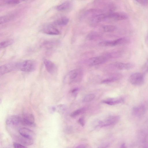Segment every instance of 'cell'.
Returning a JSON list of instances; mask_svg holds the SVG:
<instances>
[{
	"mask_svg": "<svg viewBox=\"0 0 148 148\" xmlns=\"http://www.w3.org/2000/svg\"><path fill=\"white\" fill-rule=\"evenodd\" d=\"M35 61L32 60H26L18 63V70L26 72H31L34 71L36 67Z\"/></svg>",
	"mask_w": 148,
	"mask_h": 148,
	"instance_id": "1",
	"label": "cell"
},
{
	"mask_svg": "<svg viewBox=\"0 0 148 148\" xmlns=\"http://www.w3.org/2000/svg\"><path fill=\"white\" fill-rule=\"evenodd\" d=\"M130 40L127 37L119 38L113 40L103 41L100 42L99 44L102 47H113L119 45L129 43Z\"/></svg>",
	"mask_w": 148,
	"mask_h": 148,
	"instance_id": "2",
	"label": "cell"
},
{
	"mask_svg": "<svg viewBox=\"0 0 148 148\" xmlns=\"http://www.w3.org/2000/svg\"><path fill=\"white\" fill-rule=\"evenodd\" d=\"M130 82L135 86H140L144 82V74L140 73H135L131 74L129 79Z\"/></svg>",
	"mask_w": 148,
	"mask_h": 148,
	"instance_id": "3",
	"label": "cell"
},
{
	"mask_svg": "<svg viewBox=\"0 0 148 148\" xmlns=\"http://www.w3.org/2000/svg\"><path fill=\"white\" fill-rule=\"evenodd\" d=\"M120 119L119 116H110L103 121H98L97 126L103 127L115 125L118 122Z\"/></svg>",
	"mask_w": 148,
	"mask_h": 148,
	"instance_id": "4",
	"label": "cell"
},
{
	"mask_svg": "<svg viewBox=\"0 0 148 148\" xmlns=\"http://www.w3.org/2000/svg\"><path fill=\"white\" fill-rule=\"evenodd\" d=\"M18 70V63H11L1 65L0 67V75Z\"/></svg>",
	"mask_w": 148,
	"mask_h": 148,
	"instance_id": "5",
	"label": "cell"
},
{
	"mask_svg": "<svg viewBox=\"0 0 148 148\" xmlns=\"http://www.w3.org/2000/svg\"><path fill=\"white\" fill-rule=\"evenodd\" d=\"M21 123L24 125L33 126L34 125V117L31 113H24L21 117Z\"/></svg>",
	"mask_w": 148,
	"mask_h": 148,
	"instance_id": "6",
	"label": "cell"
},
{
	"mask_svg": "<svg viewBox=\"0 0 148 148\" xmlns=\"http://www.w3.org/2000/svg\"><path fill=\"white\" fill-rule=\"evenodd\" d=\"M41 32L48 35H58L60 34L58 30L53 26L49 25H46L41 28Z\"/></svg>",
	"mask_w": 148,
	"mask_h": 148,
	"instance_id": "7",
	"label": "cell"
},
{
	"mask_svg": "<svg viewBox=\"0 0 148 148\" xmlns=\"http://www.w3.org/2000/svg\"><path fill=\"white\" fill-rule=\"evenodd\" d=\"M128 18L127 15L123 12H111L107 13V18H110L115 21L126 19Z\"/></svg>",
	"mask_w": 148,
	"mask_h": 148,
	"instance_id": "8",
	"label": "cell"
},
{
	"mask_svg": "<svg viewBox=\"0 0 148 148\" xmlns=\"http://www.w3.org/2000/svg\"><path fill=\"white\" fill-rule=\"evenodd\" d=\"M108 59L105 55L93 57L89 59V64L90 66H93L101 64L105 62Z\"/></svg>",
	"mask_w": 148,
	"mask_h": 148,
	"instance_id": "9",
	"label": "cell"
},
{
	"mask_svg": "<svg viewBox=\"0 0 148 148\" xmlns=\"http://www.w3.org/2000/svg\"><path fill=\"white\" fill-rule=\"evenodd\" d=\"M146 110L147 108L145 105L141 104L134 107L132 109V114L135 116L140 117L145 114Z\"/></svg>",
	"mask_w": 148,
	"mask_h": 148,
	"instance_id": "10",
	"label": "cell"
},
{
	"mask_svg": "<svg viewBox=\"0 0 148 148\" xmlns=\"http://www.w3.org/2000/svg\"><path fill=\"white\" fill-rule=\"evenodd\" d=\"M21 117L18 115H14L8 117L6 119L5 123L9 126H16L21 123Z\"/></svg>",
	"mask_w": 148,
	"mask_h": 148,
	"instance_id": "11",
	"label": "cell"
},
{
	"mask_svg": "<svg viewBox=\"0 0 148 148\" xmlns=\"http://www.w3.org/2000/svg\"><path fill=\"white\" fill-rule=\"evenodd\" d=\"M20 134L26 138L33 140L36 137L34 132L32 130L26 128H21L19 129Z\"/></svg>",
	"mask_w": 148,
	"mask_h": 148,
	"instance_id": "12",
	"label": "cell"
},
{
	"mask_svg": "<svg viewBox=\"0 0 148 148\" xmlns=\"http://www.w3.org/2000/svg\"><path fill=\"white\" fill-rule=\"evenodd\" d=\"M43 63L48 73L51 74H53L55 73L56 70V67L54 63L47 59L43 60Z\"/></svg>",
	"mask_w": 148,
	"mask_h": 148,
	"instance_id": "13",
	"label": "cell"
},
{
	"mask_svg": "<svg viewBox=\"0 0 148 148\" xmlns=\"http://www.w3.org/2000/svg\"><path fill=\"white\" fill-rule=\"evenodd\" d=\"M114 65L116 68L121 70H129L133 68L134 66V64L131 63L117 62L115 63Z\"/></svg>",
	"mask_w": 148,
	"mask_h": 148,
	"instance_id": "14",
	"label": "cell"
},
{
	"mask_svg": "<svg viewBox=\"0 0 148 148\" xmlns=\"http://www.w3.org/2000/svg\"><path fill=\"white\" fill-rule=\"evenodd\" d=\"M15 139L19 143L25 146H29L32 145L34 140L22 136H16Z\"/></svg>",
	"mask_w": 148,
	"mask_h": 148,
	"instance_id": "15",
	"label": "cell"
},
{
	"mask_svg": "<svg viewBox=\"0 0 148 148\" xmlns=\"http://www.w3.org/2000/svg\"><path fill=\"white\" fill-rule=\"evenodd\" d=\"M107 18V14L102 13L97 14L90 19V21L94 23H100Z\"/></svg>",
	"mask_w": 148,
	"mask_h": 148,
	"instance_id": "16",
	"label": "cell"
},
{
	"mask_svg": "<svg viewBox=\"0 0 148 148\" xmlns=\"http://www.w3.org/2000/svg\"><path fill=\"white\" fill-rule=\"evenodd\" d=\"M16 17V15L14 13H10L1 16L0 17V24H3L11 21Z\"/></svg>",
	"mask_w": 148,
	"mask_h": 148,
	"instance_id": "17",
	"label": "cell"
},
{
	"mask_svg": "<svg viewBox=\"0 0 148 148\" xmlns=\"http://www.w3.org/2000/svg\"><path fill=\"white\" fill-rule=\"evenodd\" d=\"M102 34L98 32L93 31L89 33L86 36V39L89 40H97L101 38Z\"/></svg>",
	"mask_w": 148,
	"mask_h": 148,
	"instance_id": "18",
	"label": "cell"
},
{
	"mask_svg": "<svg viewBox=\"0 0 148 148\" xmlns=\"http://www.w3.org/2000/svg\"><path fill=\"white\" fill-rule=\"evenodd\" d=\"M124 99L122 98H117L109 99L103 101L104 103L110 105H113L123 102Z\"/></svg>",
	"mask_w": 148,
	"mask_h": 148,
	"instance_id": "19",
	"label": "cell"
},
{
	"mask_svg": "<svg viewBox=\"0 0 148 148\" xmlns=\"http://www.w3.org/2000/svg\"><path fill=\"white\" fill-rule=\"evenodd\" d=\"M71 6L70 2L69 1H66L58 5L56 7V9L58 11H64L68 9Z\"/></svg>",
	"mask_w": 148,
	"mask_h": 148,
	"instance_id": "20",
	"label": "cell"
},
{
	"mask_svg": "<svg viewBox=\"0 0 148 148\" xmlns=\"http://www.w3.org/2000/svg\"><path fill=\"white\" fill-rule=\"evenodd\" d=\"M122 75L121 74L118 73L116 74L111 77L103 80L101 83L102 84H106L111 82L120 79Z\"/></svg>",
	"mask_w": 148,
	"mask_h": 148,
	"instance_id": "21",
	"label": "cell"
},
{
	"mask_svg": "<svg viewBox=\"0 0 148 148\" xmlns=\"http://www.w3.org/2000/svg\"><path fill=\"white\" fill-rule=\"evenodd\" d=\"M69 21V19L67 17L63 16L54 22V24L59 26H64L66 25Z\"/></svg>",
	"mask_w": 148,
	"mask_h": 148,
	"instance_id": "22",
	"label": "cell"
},
{
	"mask_svg": "<svg viewBox=\"0 0 148 148\" xmlns=\"http://www.w3.org/2000/svg\"><path fill=\"white\" fill-rule=\"evenodd\" d=\"M122 53L121 51H113L108 53L105 55L108 58H117L120 57L122 55Z\"/></svg>",
	"mask_w": 148,
	"mask_h": 148,
	"instance_id": "23",
	"label": "cell"
},
{
	"mask_svg": "<svg viewBox=\"0 0 148 148\" xmlns=\"http://www.w3.org/2000/svg\"><path fill=\"white\" fill-rule=\"evenodd\" d=\"M78 71V70H74L71 71L68 74L67 77H68L69 82H71L74 80L77 77Z\"/></svg>",
	"mask_w": 148,
	"mask_h": 148,
	"instance_id": "24",
	"label": "cell"
},
{
	"mask_svg": "<svg viewBox=\"0 0 148 148\" xmlns=\"http://www.w3.org/2000/svg\"><path fill=\"white\" fill-rule=\"evenodd\" d=\"M103 30L106 32H111L114 31L116 29V27L113 25H107L102 27Z\"/></svg>",
	"mask_w": 148,
	"mask_h": 148,
	"instance_id": "25",
	"label": "cell"
},
{
	"mask_svg": "<svg viewBox=\"0 0 148 148\" xmlns=\"http://www.w3.org/2000/svg\"><path fill=\"white\" fill-rule=\"evenodd\" d=\"M14 41L13 40L8 39L2 41L0 43V48H5L13 44Z\"/></svg>",
	"mask_w": 148,
	"mask_h": 148,
	"instance_id": "26",
	"label": "cell"
},
{
	"mask_svg": "<svg viewBox=\"0 0 148 148\" xmlns=\"http://www.w3.org/2000/svg\"><path fill=\"white\" fill-rule=\"evenodd\" d=\"M95 95L94 94H89L84 97L83 101L84 102H88L92 101L95 98Z\"/></svg>",
	"mask_w": 148,
	"mask_h": 148,
	"instance_id": "27",
	"label": "cell"
},
{
	"mask_svg": "<svg viewBox=\"0 0 148 148\" xmlns=\"http://www.w3.org/2000/svg\"><path fill=\"white\" fill-rule=\"evenodd\" d=\"M55 42L53 40L46 41L43 43V46L45 47L51 48L54 45Z\"/></svg>",
	"mask_w": 148,
	"mask_h": 148,
	"instance_id": "28",
	"label": "cell"
},
{
	"mask_svg": "<svg viewBox=\"0 0 148 148\" xmlns=\"http://www.w3.org/2000/svg\"><path fill=\"white\" fill-rule=\"evenodd\" d=\"M5 3L8 5H16L20 3V1L17 0H8L5 1Z\"/></svg>",
	"mask_w": 148,
	"mask_h": 148,
	"instance_id": "29",
	"label": "cell"
},
{
	"mask_svg": "<svg viewBox=\"0 0 148 148\" xmlns=\"http://www.w3.org/2000/svg\"><path fill=\"white\" fill-rule=\"evenodd\" d=\"M82 109H78L72 112L70 116L72 117H75L80 114L82 112Z\"/></svg>",
	"mask_w": 148,
	"mask_h": 148,
	"instance_id": "30",
	"label": "cell"
},
{
	"mask_svg": "<svg viewBox=\"0 0 148 148\" xmlns=\"http://www.w3.org/2000/svg\"><path fill=\"white\" fill-rule=\"evenodd\" d=\"M13 146L14 148H27L25 145L17 142H14Z\"/></svg>",
	"mask_w": 148,
	"mask_h": 148,
	"instance_id": "31",
	"label": "cell"
},
{
	"mask_svg": "<svg viewBox=\"0 0 148 148\" xmlns=\"http://www.w3.org/2000/svg\"><path fill=\"white\" fill-rule=\"evenodd\" d=\"M136 1L138 3L143 5H147L148 3V1L146 0H136Z\"/></svg>",
	"mask_w": 148,
	"mask_h": 148,
	"instance_id": "32",
	"label": "cell"
},
{
	"mask_svg": "<svg viewBox=\"0 0 148 148\" xmlns=\"http://www.w3.org/2000/svg\"><path fill=\"white\" fill-rule=\"evenodd\" d=\"M78 122L82 126H84V121L83 118L79 119L78 120Z\"/></svg>",
	"mask_w": 148,
	"mask_h": 148,
	"instance_id": "33",
	"label": "cell"
},
{
	"mask_svg": "<svg viewBox=\"0 0 148 148\" xmlns=\"http://www.w3.org/2000/svg\"><path fill=\"white\" fill-rule=\"evenodd\" d=\"M109 145V143H105L101 145L98 148H108Z\"/></svg>",
	"mask_w": 148,
	"mask_h": 148,
	"instance_id": "34",
	"label": "cell"
},
{
	"mask_svg": "<svg viewBox=\"0 0 148 148\" xmlns=\"http://www.w3.org/2000/svg\"><path fill=\"white\" fill-rule=\"evenodd\" d=\"M143 68L146 69L145 71V73L148 72V59L146 63L144 66Z\"/></svg>",
	"mask_w": 148,
	"mask_h": 148,
	"instance_id": "35",
	"label": "cell"
},
{
	"mask_svg": "<svg viewBox=\"0 0 148 148\" xmlns=\"http://www.w3.org/2000/svg\"><path fill=\"white\" fill-rule=\"evenodd\" d=\"M86 145L84 144H81L79 145L74 148H86Z\"/></svg>",
	"mask_w": 148,
	"mask_h": 148,
	"instance_id": "36",
	"label": "cell"
},
{
	"mask_svg": "<svg viewBox=\"0 0 148 148\" xmlns=\"http://www.w3.org/2000/svg\"><path fill=\"white\" fill-rule=\"evenodd\" d=\"M120 148H127L125 143H123L121 146Z\"/></svg>",
	"mask_w": 148,
	"mask_h": 148,
	"instance_id": "37",
	"label": "cell"
},
{
	"mask_svg": "<svg viewBox=\"0 0 148 148\" xmlns=\"http://www.w3.org/2000/svg\"><path fill=\"white\" fill-rule=\"evenodd\" d=\"M66 132H67L68 133H69V132L70 133L71 132V129L70 128H67L66 129Z\"/></svg>",
	"mask_w": 148,
	"mask_h": 148,
	"instance_id": "38",
	"label": "cell"
},
{
	"mask_svg": "<svg viewBox=\"0 0 148 148\" xmlns=\"http://www.w3.org/2000/svg\"><path fill=\"white\" fill-rule=\"evenodd\" d=\"M77 90L78 89L77 88H75L73 89L71 92L72 93H74L77 91Z\"/></svg>",
	"mask_w": 148,
	"mask_h": 148,
	"instance_id": "39",
	"label": "cell"
},
{
	"mask_svg": "<svg viewBox=\"0 0 148 148\" xmlns=\"http://www.w3.org/2000/svg\"><path fill=\"white\" fill-rule=\"evenodd\" d=\"M143 148H147L146 147H145Z\"/></svg>",
	"mask_w": 148,
	"mask_h": 148,
	"instance_id": "40",
	"label": "cell"
}]
</instances>
